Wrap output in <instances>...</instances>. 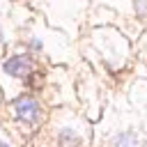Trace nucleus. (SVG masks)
I'll use <instances>...</instances> for the list:
<instances>
[{"label": "nucleus", "mask_w": 147, "mask_h": 147, "mask_svg": "<svg viewBox=\"0 0 147 147\" xmlns=\"http://www.w3.org/2000/svg\"><path fill=\"white\" fill-rule=\"evenodd\" d=\"M14 115H16L21 122L34 126V124L41 119V106H39L32 96H18V99L14 101Z\"/></svg>", "instance_id": "obj_1"}, {"label": "nucleus", "mask_w": 147, "mask_h": 147, "mask_svg": "<svg viewBox=\"0 0 147 147\" xmlns=\"http://www.w3.org/2000/svg\"><path fill=\"white\" fill-rule=\"evenodd\" d=\"M5 74L14 76V78H28L32 74V60L28 55H11L5 62Z\"/></svg>", "instance_id": "obj_2"}, {"label": "nucleus", "mask_w": 147, "mask_h": 147, "mask_svg": "<svg viewBox=\"0 0 147 147\" xmlns=\"http://www.w3.org/2000/svg\"><path fill=\"white\" fill-rule=\"evenodd\" d=\"M113 147H140V138L133 131H122L113 138Z\"/></svg>", "instance_id": "obj_3"}, {"label": "nucleus", "mask_w": 147, "mask_h": 147, "mask_svg": "<svg viewBox=\"0 0 147 147\" xmlns=\"http://www.w3.org/2000/svg\"><path fill=\"white\" fill-rule=\"evenodd\" d=\"M57 140H60V147H76L78 145V133L74 129H62Z\"/></svg>", "instance_id": "obj_4"}, {"label": "nucleus", "mask_w": 147, "mask_h": 147, "mask_svg": "<svg viewBox=\"0 0 147 147\" xmlns=\"http://www.w3.org/2000/svg\"><path fill=\"white\" fill-rule=\"evenodd\" d=\"M136 7H138V14L142 16L145 14V0H136Z\"/></svg>", "instance_id": "obj_5"}, {"label": "nucleus", "mask_w": 147, "mask_h": 147, "mask_svg": "<svg viewBox=\"0 0 147 147\" xmlns=\"http://www.w3.org/2000/svg\"><path fill=\"white\" fill-rule=\"evenodd\" d=\"M32 48H37V51H39V48H41V41H39V39H32Z\"/></svg>", "instance_id": "obj_6"}, {"label": "nucleus", "mask_w": 147, "mask_h": 147, "mask_svg": "<svg viewBox=\"0 0 147 147\" xmlns=\"http://www.w3.org/2000/svg\"><path fill=\"white\" fill-rule=\"evenodd\" d=\"M0 147H11V145H7L5 140H0Z\"/></svg>", "instance_id": "obj_7"}, {"label": "nucleus", "mask_w": 147, "mask_h": 147, "mask_svg": "<svg viewBox=\"0 0 147 147\" xmlns=\"http://www.w3.org/2000/svg\"><path fill=\"white\" fill-rule=\"evenodd\" d=\"M0 44H2V28H0Z\"/></svg>", "instance_id": "obj_8"}]
</instances>
